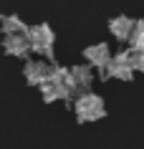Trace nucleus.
I'll return each instance as SVG.
<instances>
[{"label": "nucleus", "instance_id": "1", "mask_svg": "<svg viewBox=\"0 0 144 149\" xmlns=\"http://www.w3.org/2000/svg\"><path fill=\"white\" fill-rule=\"evenodd\" d=\"M53 31H51V25L46 23H38V25H31L28 28V43L35 53H46V56H53Z\"/></svg>", "mask_w": 144, "mask_h": 149}, {"label": "nucleus", "instance_id": "2", "mask_svg": "<svg viewBox=\"0 0 144 149\" xmlns=\"http://www.w3.org/2000/svg\"><path fill=\"white\" fill-rule=\"evenodd\" d=\"M76 114H79V121H96V119H101L104 116V101H101V96H96V94L79 96Z\"/></svg>", "mask_w": 144, "mask_h": 149}, {"label": "nucleus", "instance_id": "3", "mask_svg": "<svg viewBox=\"0 0 144 149\" xmlns=\"http://www.w3.org/2000/svg\"><path fill=\"white\" fill-rule=\"evenodd\" d=\"M101 76H104V79H124V81H131L134 71H131V66H129V61H127V53L111 56V61L101 68Z\"/></svg>", "mask_w": 144, "mask_h": 149}, {"label": "nucleus", "instance_id": "4", "mask_svg": "<svg viewBox=\"0 0 144 149\" xmlns=\"http://www.w3.org/2000/svg\"><path fill=\"white\" fill-rule=\"evenodd\" d=\"M91 81H94V73H91V68L88 66H73L71 73H68V84H66V88L71 91V94H88L86 88L91 86Z\"/></svg>", "mask_w": 144, "mask_h": 149}, {"label": "nucleus", "instance_id": "5", "mask_svg": "<svg viewBox=\"0 0 144 149\" xmlns=\"http://www.w3.org/2000/svg\"><path fill=\"white\" fill-rule=\"evenodd\" d=\"M51 71H53V66H48V63L43 61H28L25 63V81L28 84H33V86H43V84H48L51 81Z\"/></svg>", "mask_w": 144, "mask_h": 149}, {"label": "nucleus", "instance_id": "6", "mask_svg": "<svg viewBox=\"0 0 144 149\" xmlns=\"http://www.w3.org/2000/svg\"><path fill=\"white\" fill-rule=\"evenodd\" d=\"M83 56H86V61L91 63V66H99V68H104L106 63L111 61V53H109V46H106V43H94V46H88L86 51H83Z\"/></svg>", "mask_w": 144, "mask_h": 149}, {"label": "nucleus", "instance_id": "7", "mask_svg": "<svg viewBox=\"0 0 144 149\" xmlns=\"http://www.w3.org/2000/svg\"><path fill=\"white\" fill-rule=\"evenodd\" d=\"M3 48H5V53H10V56H28V51H31L28 33H25V36H5Z\"/></svg>", "mask_w": 144, "mask_h": 149}, {"label": "nucleus", "instance_id": "8", "mask_svg": "<svg viewBox=\"0 0 144 149\" xmlns=\"http://www.w3.org/2000/svg\"><path fill=\"white\" fill-rule=\"evenodd\" d=\"M131 28H134V20L127 18V15H116V18L109 20V31H111L114 38H119V40H129Z\"/></svg>", "mask_w": 144, "mask_h": 149}, {"label": "nucleus", "instance_id": "9", "mask_svg": "<svg viewBox=\"0 0 144 149\" xmlns=\"http://www.w3.org/2000/svg\"><path fill=\"white\" fill-rule=\"evenodd\" d=\"M40 94H43V101L51 104V101H56V99H68L71 96V91L66 86H56L53 81H48V84H43L40 86Z\"/></svg>", "mask_w": 144, "mask_h": 149}, {"label": "nucleus", "instance_id": "10", "mask_svg": "<svg viewBox=\"0 0 144 149\" xmlns=\"http://www.w3.org/2000/svg\"><path fill=\"white\" fill-rule=\"evenodd\" d=\"M3 33L5 36H25L28 33V25L18 15H5L3 18Z\"/></svg>", "mask_w": 144, "mask_h": 149}, {"label": "nucleus", "instance_id": "11", "mask_svg": "<svg viewBox=\"0 0 144 149\" xmlns=\"http://www.w3.org/2000/svg\"><path fill=\"white\" fill-rule=\"evenodd\" d=\"M127 61H129V66H131V71H144V51L129 48L127 51Z\"/></svg>", "mask_w": 144, "mask_h": 149}, {"label": "nucleus", "instance_id": "12", "mask_svg": "<svg viewBox=\"0 0 144 149\" xmlns=\"http://www.w3.org/2000/svg\"><path fill=\"white\" fill-rule=\"evenodd\" d=\"M142 38H144V20H134V28H131V36H129V40H131V48H134Z\"/></svg>", "mask_w": 144, "mask_h": 149}, {"label": "nucleus", "instance_id": "13", "mask_svg": "<svg viewBox=\"0 0 144 149\" xmlns=\"http://www.w3.org/2000/svg\"><path fill=\"white\" fill-rule=\"evenodd\" d=\"M134 48H139V51H144V38H142V40H139V43H136V46H134Z\"/></svg>", "mask_w": 144, "mask_h": 149}]
</instances>
